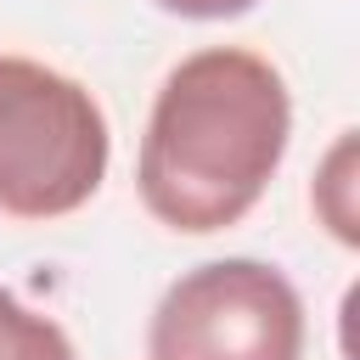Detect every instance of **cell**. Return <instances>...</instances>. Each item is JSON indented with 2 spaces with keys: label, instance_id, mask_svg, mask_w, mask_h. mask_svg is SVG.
<instances>
[{
  "label": "cell",
  "instance_id": "obj_4",
  "mask_svg": "<svg viewBox=\"0 0 360 360\" xmlns=\"http://www.w3.org/2000/svg\"><path fill=\"white\" fill-rule=\"evenodd\" d=\"M0 360H79V354L51 315L28 309L11 287H0Z\"/></svg>",
  "mask_w": 360,
  "mask_h": 360
},
{
  "label": "cell",
  "instance_id": "obj_1",
  "mask_svg": "<svg viewBox=\"0 0 360 360\" xmlns=\"http://www.w3.org/2000/svg\"><path fill=\"white\" fill-rule=\"evenodd\" d=\"M292 141V96L270 56L202 45L180 56L135 152L141 208L180 236H214L253 214Z\"/></svg>",
  "mask_w": 360,
  "mask_h": 360
},
{
  "label": "cell",
  "instance_id": "obj_3",
  "mask_svg": "<svg viewBox=\"0 0 360 360\" xmlns=\"http://www.w3.org/2000/svg\"><path fill=\"white\" fill-rule=\"evenodd\" d=\"M152 360H304V298L264 259H208L169 281L146 326Z\"/></svg>",
  "mask_w": 360,
  "mask_h": 360
},
{
  "label": "cell",
  "instance_id": "obj_6",
  "mask_svg": "<svg viewBox=\"0 0 360 360\" xmlns=\"http://www.w3.org/2000/svg\"><path fill=\"white\" fill-rule=\"evenodd\" d=\"M152 6L169 11V17H191V22H225V17L253 11L259 0H152Z\"/></svg>",
  "mask_w": 360,
  "mask_h": 360
},
{
  "label": "cell",
  "instance_id": "obj_2",
  "mask_svg": "<svg viewBox=\"0 0 360 360\" xmlns=\"http://www.w3.org/2000/svg\"><path fill=\"white\" fill-rule=\"evenodd\" d=\"M107 158L112 129L90 84L34 56H0V214H79L107 180Z\"/></svg>",
  "mask_w": 360,
  "mask_h": 360
},
{
  "label": "cell",
  "instance_id": "obj_5",
  "mask_svg": "<svg viewBox=\"0 0 360 360\" xmlns=\"http://www.w3.org/2000/svg\"><path fill=\"white\" fill-rule=\"evenodd\" d=\"M349 163H354V129H343V135H338V146H332V158H326V169H321V180H315V191H309L315 214L326 219V231H332L343 248H354V242H360V231H354V208H349Z\"/></svg>",
  "mask_w": 360,
  "mask_h": 360
}]
</instances>
